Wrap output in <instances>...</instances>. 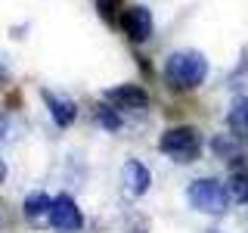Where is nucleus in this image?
I'll return each mask as SVG.
<instances>
[{"label":"nucleus","mask_w":248,"mask_h":233,"mask_svg":"<svg viewBox=\"0 0 248 233\" xmlns=\"http://www.w3.org/2000/svg\"><path fill=\"white\" fill-rule=\"evenodd\" d=\"M96 118L103 121L106 128H112V131L118 128V115H115V112H112V109H108V106H99V109H96Z\"/></svg>","instance_id":"obj_13"},{"label":"nucleus","mask_w":248,"mask_h":233,"mask_svg":"<svg viewBox=\"0 0 248 233\" xmlns=\"http://www.w3.org/2000/svg\"><path fill=\"white\" fill-rule=\"evenodd\" d=\"M3 177H6V165H3V159H0V183H3Z\"/></svg>","instance_id":"obj_14"},{"label":"nucleus","mask_w":248,"mask_h":233,"mask_svg":"<svg viewBox=\"0 0 248 233\" xmlns=\"http://www.w3.org/2000/svg\"><path fill=\"white\" fill-rule=\"evenodd\" d=\"M106 100H108V103H115L118 109H143L146 103H149L146 90L137 87V84H121V87L106 90Z\"/></svg>","instance_id":"obj_6"},{"label":"nucleus","mask_w":248,"mask_h":233,"mask_svg":"<svg viewBox=\"0 0 248 233\" xmlns=\"http://www.w3.org/2000/svg\"><path fill=\"white\" fill-rule=\"evenodd\" d=\"M158 150L174 162H192V159H199V152H202V137H199L196 128H186V124L183 128H170V131L161 134Z\"/></svg>","instance_id":"obj_3"},{"label":"nucleus","mask_w":248,"mask_h":233,"mask_svg":"<svg viewBox=\"0 0 248 233\" xmlns=\"http://www.w3.org/2000/svg\"><path fill=\"white\" fill-rule=\"evenodd\" d=\"M124 183H127V190L134 193V196H143L152 183L149 168H143L140 162H127V165H124Z\"/></svg>","instance_id":"obj_8"},{"label":"nucleus","mask_w":248,"mask_h":233,"mask_svg":"<svg viewBox=\"0 0 248 233\" xmlns=\"http://www.w3.org/2000/svg\"><path fill=\"white\" fill-rule=\"evenodd\" d=\"M186 196H189V205L199 208V212H208V215H223L230 208V193L227 186L220 181H214V177H202V181H192L189 190H186Z\"/></svg>","instance_id":"obj_2"},{"label":"nucleus","mask_w":248,"mask_h":233,"mask_svg":"<svg viewBox=\"0 0 248 233\" xmlns=\"http://www.w3.org/2000/svg\"><path fill=\"white\" fill-rule=\"evenodd\" d=\"M50 205H53V199L44 196V193H37V196H28V199H25V212H28V217H41L44 212L50 215Z\"/></svg>","instance_id":"obj_11"},{"label":"nucleus","mask_w":248,"mask_h":233,"mask_svg":"<svg viewBox=\"0 0 248 233\" xmlns=\"http://www.w3.org/2000/svg\"><path fill=\"white\" fill-rule=\"evenodd\" d=\"M121 25H124V31H127L130 41L143 44V41L152 37L155 22H152V13L146 10V6H127V10L121 13Z\"/></svg>","instance_id":"obj_5"},{"label":"nucleus","mask_w":248,"mask_h":233,"mask_svg":"<svg viewBox=\"0 0 248 233\" xmlns=\"http://www.w3.org/2000/svg\"><path fill=\"white\" fill-rule=\"evenodd\" d=\"M214 152L223 155V159H230V155H242V146L232 143V140H227V137H217L214 140Z\"/></svg>","instance_id":"obj_12"},{"label":"nucleus","mask_w":248,"mask_h":233,"mask_svg":"<svg viewBox=\"0 0 248 233\" xmlns=\"http://www.w3.org/2000/svg\"><path fill=\"white\" fill-rule=\"evenodd\" d=\"M208 75V59L196 50H180V53H170L165 62V78L170 87L177 90H192L205 81Z\"/></svg>","instance_id":"obj_1"},{"label":"nucleus","mask_w":248,"mask_h":233,"mask_svg":"<svg viewBox=\"0 0 248 233\" xmlns=\"http://www.w3.org/2000/svg\"><path fill=\"white\" fill-rule=\"evenodd\" d=\"M227 193H230V202L248 205V174H230V181H227Z\"/></svg>","instance_id":"obj_10"},{"label":"nucleus","mask_w":248,"mask_h":233,"mask_svg":"<svg viewBox=\"0 0 248 233\" xmlns=\"http://www.w3.org/2000/svg\"><path fill=\"white\" fill-rule=\"evenodd\" d=\"M44 100H46V109H50L53 121H56L59 128H68V124L75 121V115H78V106L72 103V100L53 97V93H44Z\"/></svg>","instance_id":"obj_7"},{"label":"nucleus","mask_w":248,"mask_h":233,"mask_svg":"<svg viewBox=\"0 0 248 233\" xmlns=\"http://www.w3.org/2000/svg\"><path fill=\"white\" fill-rule=\"evenodd\" d=\"M50 224L59 233H78L84 227V215L72 196H56L50 205Z\"/></svg>","instance_id":"obj_4"},{"label":"nucleus","mask_w":248,"mask_h":233,"mask_svg":"<svg viewBox=\"0 0 248 233\" xmlns=\"http://www.w3.org/2000/svg\"><path fill=\"white\" fill-rule=\"evenodd\" d=\"M227 121H230V131L236 137H242L248 140V100H236V103L230 106V115H227Z\"/></svg>","instance_id":"obj_9"}]
</instances>
